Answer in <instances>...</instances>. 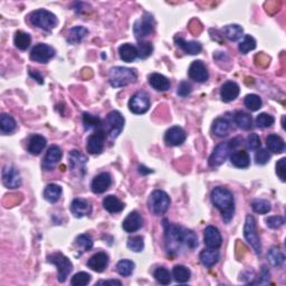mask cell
I'll list each match as a JSON object with an SVG mask.
<instances>
[{
	"instance_id": "cell-1",
	"label": "cell",
	"mask_w": 286,
	"mask_h": 286,
	"mask_svg": "<svg viewBox=\"0 0 286 286\" xmlns=\"http://www.w3.org/2000/svg\"><path fill=\"white\" fill-rule=\"evenodd\" d=\"M164 236L167 250L171 254L179 253L184 247L192 250L198 246V238L194 231L173 224H167V220L164 222Z\"/></svg>"
},
{
	"instance_id": "cell-2",
	"label": "cell",
	"mask_w": 286,
	"mask_h": 286,
	"mask_svg": "<svg viewBox=\"0 0 286 286\" xmlns=\"http://www.w3.org/2000/svg\"><path fill=\"white\" fill-rule=\"evenodd\" d=\"M211 203L222 212L223 219L226 224H229L235 214V198L233 192L225 187H216L212 189Z\"/></svg>"
},
{
	"instance_id": "cell-3",
	"label": "cell",
	"mask_w": 286,
	"mask_h": 286,
	"mask_svg": "<svg viewBox=\"0 0 286 286\" xmlns=\"http://www.w3.org/2000/svg\"><path fill=\"white\" fill-rule=\"evenodd\" d=\"M109 80L110 84L113 87H124L137 82L138 74L137 71L133 68L117 66L110 69Z\"/></svg>"
},
{
	"instance_id": "cell-4",
	"label": "cell",
	"mask_w": 286,
	"mask_h": 286,
	"mask_svg": "<svg viewBox=\"0 0 286 286\" xmlns=\"http://www.w3.org/2000/svg\"><path fill=\"white\" fill-rule=\"evenodd\" d=\"M28 19L33 26L45 30V32H51L59 24V20H57L55 15L46 9H38L33 11L28 16Z\"/></svg>"
},
{
	"instance_id": "cell-5",
	"label": "cell",
	"mask_w": 286,
	"mask_h": 286,
	"mask_svg": "<svg viewBox=\"0 0 286 286\" xmlns=\"http://www.w3.org/2000/svg\"><path fill=\"white\" fill-rule=\"evenodd\" d=\"M238 139H233L228 142H222L216 146L209 157V165L211 168H216L225 163V161L229 158L230 153L238 146Z\"/></svg>"
},
{
	"instance_id": "cell-6",
	"label": "cell",
	"mask_w": 286,
	"mask_h": 286,
	"mask_svg": "<svg viewBox=\"0 0 286 286\" xmlns=\"http://www.w3.org/2000/svg\"><path fill=\"white\" fill-rule=\"evenodd\" d=\"M47 262L51 263L53 265H55L57 267V273H59L57 277H59L60 283L66 282L68 275L73 270V264L72 262L69 261V258L61 253H54L48 255Z\"/></svg>"
},
{
	"instance_id": "cell-7",
	"label": "cell",
	"mask_w": 286,
	"mask_h": 286,
	"mask_svg": "<svg viewBox=\"0 0 286 286\" xmlns=\"http://www.w3.org/2000/svg\"><path fill=\"white\" fill-rule=\"evenodd\" d=\"M244 237L256 255L262 253V244L256 229V220L252 215H247L244 226Z\"/></svg>"
},
{
	"instance_id": "cell-8",
	"label": "cell",
	"mask_w": 286,
	"mask_h": 286,
	"mask_svg": "<svg viewBox=\"0 0 286 286\" xmlns=\"http://www.w3.org/2000/svg\"><path fill=\"white\" fill-rule=\"evenodd\" d=\"M170 197L167 192L162 190H154L149 197L148 204L150 210H151L154 215L161 216L168 211L170 207Z\"/></svg>"
},
{
	"instance_id": "cell-9",
	"label": "cell",
	"mask_w": 286,
	"mask_h": 286,
	"mask_svg": "<svg viewBox=\"0 0 286 286\" xmlns=\"http://www.w3.org/2000/svg\"><path fill=\"white\" fill-rule=\"evenodd\" d=\"M154 26H156V21L151 14L146 13L143 16L138 19L133 25V34L134 36L138 38L139 41L143 40V38L149 36L154 32Z\"/></svg>"
},
{
	"instance_id": "cell-10",
	"label": "cell",
	"mask_w": 286,
	"mask_h": 286,
	"mask_svg": "<svg viewBox=\"0 0 286 286\" xmlns=\"http://www.w3.org/2000/svg\"><path fill=\"white\" fill-rule=\"evenodd\" d=\"M150 96L146 92H138L131 96L129 101V109L134 114H144L150 109Z\"/></svg>"
},
{
	"instance_id": "cell-11",
	"label": "cell",
	"mask_w": 286,
	"mask_h": 286,
	"mask_svg": "<svg viewBox=\"0 0 286 286\" xmlns=\"http://www.w3.org/2000/svg\"><path fill=\"white\" fill-rule=\"evenodd\" d=\"M125 124V120L119 111H112L106 117L107 133L112 139L118 138L123 131Z\"/></svg>"
},
{
	"instance_id": "cell-12",
	"label": "cell",
	"mask_w": 286,
	"mask_h": 286,
	"mask_svg": "<svg viewBox=\"0 0 286 286\" xmlns=\"http://www.w3.org/2000/svg\"><path fill=\"white\" fill-rule=\"evenodd\" d=\"M55 49L47 44H38L30 52V60L37 63H48L55 56Z\"/></svg>"
},
{
	"instance_id": "cell-13",
	"label": "cell",
	"mask_w": 286,
	"mask_h": 286,
	"mask_svg": "<svg viewBox=\"0 0 286 286\" xmlns=\"http://www.w3.org/2000/svg\"><path fill=\"white\" fill-rule=\"evenodd\" d=\"M2 184L8 189H16L20 187L21 177L18 170L14 165L6 164L2 169Z\"/></svg>"
},
{
	"instance_id": "cell-14",
	"label": "cell",
	"mask_w": 286,
	"mask_h": 286,
	"mask_svg": "<svg viewBox=\"0 0 286 286\" xmlns=\"http://www.w3.org/2000/svg\"><path fill=\"white\" fill-rule=\"evenodd\" d=\"M61 157H63V152H61L60 146H49L47 152H46V156L44 157V160H42V169L45 171H52L60 163Z\"/></svg>"
},
{
	"instance_id": "cell-15",
	"label": "cell",
	"mask_w": 286,
	"mask_h": 286,
	"mask_svg": "<svg viewBox=\"0 0 286 286\" xmlns=\"http://www.w3.org/2000/svg\"><path fill=\"white\" fill-rule=\"evenodd\" d=\"M204 241L207 248L219 249L223 244L222 234L217 227L208 226L204 231Z\"/></svg>"
},
{
	"instance_id": "cell-16",
	"label": "cell",
	"mask_w": 286,
	"mask_h": 286,
	"mask_svg": "<svg viewBox=\"0 0 286 286\" xmlns=\"http://www.w3.org/2000/svg\"><path fill=\"white\" fill-rule=\"evenodd\" d=\"M104 142H105V132L103 130H98L87 139V152L91 154H100L104 150Z\"/></svg>"
},
{
	"instance_id": "cell-17",
	"label": "cell",
	"mask_w": 286,
	"mask_h": 286,
	"mask_svg": "<svg viewBox=\"0 0 286 286\" xmlns=\"http://www.w3.org/2000/svg\"><path fill=\"white\" fill-rule=\"evenodd\" d=\"M188 75L197 83H204L208 80V77H209L206 65L202 61H192L190 67H189Z\"/></svg>"
},
{
	"instance_id": "cell-18",
	"label": "cell",
	"mask_w": 286,
	"mask_h": 286,
	"mask_svg": "<svg viewBox=\"0 0 286 286\" xmlns=\"http://www.w3.org/2000/svg\"><path fill=\"white\" fill-rule=\"evenodd\" d=\"M185 139H187V134L180 126L170 127L164 135V142L170 146H179L185 141Z\"/></svg>"
},
{
	"instance_id": "cell-19",
	"label": "cell",
	"mask_w": 286,
	"mask_h": 286,
	"mask_svg": "<svg viewBox=\"0 0 286 286\" xmlns=\"http://www.w3.org/2000/svg\"><path fill=\"white\" fill-rule=\"evenodd\" d=\"M112 184V178L111 175L107 172L100 173V175L95 176L94 179L92 180L91 189L94 194H103L107 189L111 187Z\"/></svg>"
},
{
	"instance_id": "cell-20",
	"label": "cell",
	"mask_w": 286,
	"mask_h": 286,
	"mask_svg": "<svg viewBox=\"0 0 286 286\" xmlns=\"http://www.w3.org/2000/svg\"><path fill=\"white\" fill-rule=\"evenodd\" d=\"M109 265V256L106 253L99 252L87 261V267L96 273H103Z\"/></svg>"
},
{
	"instance_id": "cell-21",
	"label": "cell",
	"mask_w": 286,
	"mask_h": 286,
	"mask_svg": "<svg viewBox=\"0 0 286 286\" xmlns=\"http://www.w3.org/2000/svg\"><path fill=\"white\" fill-rule=\"evenodd\" d=\"M143 225V220L141 215L138 211H131L129 215L126 216V218L123 220L122 227L126 233L132 234L138 231Z\"/></svg>"
},
{
	"instance_id": "cell-22",
	"label": "cell",
	"mask_w": 286,
	"mask_h": 286,
	"mask_svg": "<svg viewBox=\"0 0 286 286\" xmlns=\"http://www.w3.org/2000/svg\"><path fill=\"white\" fill-rule=\"evenodd\" d=\"M69 158V163H71V169L74 171L79 172L81 177L85 175V164L87 162V158L84 154L81 153L77 150H73L68 154Z\"/></svg>"
},
{
	"instance_id": "cell-23",
	"label": "cell",
	"mask_w": 286,
	"mask_h": 286,
	"mask_svg": "<svg viewBox=\"0 0 286 286\" xmlns=\"http://www.w3.org/2000/svg\"><path fill=\"white\" fill-rule=\"evenodd\" d=\"M239 92H241L239 85L233 82V81H228L220 88V96H222V100L224 102L229 103L237 99Z\"/></svg>"
},
{
	"instance_id": "cell-24",
	"label": "cell",
	"mask_w": 286,
	"mask_h": 286,
	"mask_svg": "<svg viewBox=\"0 0 286 286\" xmlns=\"http://www.w3.org/2000/svg\"><path fill=\"white\" fill-rule=\"evenodd\" d=\"M71 211L76 218H83L92 214V204L85 199H74L71 204Z\"/></svg>"
},
{
	"instance_id": "cell-25",
	"label": "cell",
	"mask_w": 286,
	"mask_h": 286,
	"mask_svg": "<svg viewBox=\"0 0 286 286\" xmlns=\"http://www.w3.org/2000/svg\"><path fill=\"white\" fill-rule=\"evenodd\" d=\"M175 42L178 47H180L185 54H189V55H198L203 51V45L198 41H185L183 37L176 36Z\"/></svg>"
},
{
	"instance_id": "cell-26",
	"label": "cell",
	"mask_w": 286,
	"mask_h": 286,
	"mask_svg": "<svg viewBox=\"0 0 286 286\" xmlns=\"http://www.w3.org/2000/svg\"><path fill=\"white\" fill-rule=\"evenodd\" d=\"M150 86L158 92H165L170 88V81L164 75L159 73H152L148 77Z\"/></svg>"
},
{
	"instance_id": "cell-27",
	"label": "cell",
	"mask_w": 286,
	"mask_h": 286,
	"mask_svg": "<svg viewBox=\"0 0 286 286\" xmlns=\"http://www.w3.org/2000/svg\"><path fill=\"white\" fill-rule=\"evenodd\" d=\"M46 144H47V140H46L45 137H42L41 134H34L29 139L28 152L33 154V156H38L45 149Z\"/></svg>"
},
{
	"instance_id": "cell-28",
	"label": "cell",
	"mask_w": 286,
	"mask_h": 286,
	"mask_svg": "<svg viewBox=\"0 0 286 286\" xmlns=\"http://www.w3.org/2000/svg\"><path fill=\"white\" fill-rule=\"evenodd\" d=\"M220 254L217 249H204L199 255V260L202 262L204 266H206L207 268H211L212 266H215L219 262Z\"/></svg>"
},
{
	"instance_id": "cell-29",
	"label": "cell",
	"mask_w": 286,
	"mask_h": 286,
	"mask_svg": "<svg viewBox=\"0 0 286 286\" xmlns=\"http://www.w3.org/2000/svg\"><path fill=\"white\" fill-rule=\"evenodd\" d=\"M266 145L269 152L272 153H283L285 151V142L280 135L277 134H270L266 139Z\"/></svg>"
},
{
	"instance_id": "cell-30",
	"label": "cell",
	"mask_w": 286,
	"mask_h": 286,
	"mask_svg": "<svg viewBox=\"0 0 286 286\" xmlns=\"http://www.w3.org/2000/svg\"><path fill=\"white\" fill-rule=\"evenodd\" d=\"M103 207L104 209L111 212V214H117V212H121L124 209V204H123L117 196L110 195L104 198Z\"/></svg>"
},
{
	"instance_id": "cell-31",
	"label": "cell",
	"mask_w": 286,
	"mask_h": 286,
	"mask_svg": "<svg viewBox=\"0 0 286 286\" xmlns=\"http://www.w3.org/2000/svg\"><path fill=\"white\" fill-rule=\"evenodd\" d=\"M230 161L236 168L239 169H246L250 164L249 154L245 150H239V151H235L234 153H231Z\"/></svg>"
},
{
	"instance_id": "cell-32",
	"label": "cell",
	"mask_w": 286,
	"mask_h": 286,
	"mask_svg": "<svg viewBox=\"0 0 286 286\" xmlns=\"http://www.w3.org/2000/svg\"><path fill=\"white\" fill-rule=\"evenodd\" d=\"M61 192H63V189H61V185L55 184H49L45 187L44 198L47 200L48 203L55 204L61 199Z\"/></svg>"
},
{
	"instance_id": "cell-33",
	"label": "cell",
	"mask_w": 286,
	"mask_h": 286,
	"mask_svg": "<svg viewBox=\"0 0 286 286\" xmlns=\"http://www.w3.org/2000/svg\"><path fill=\"white\" fill-rule=\"evenodd\" d=\"M119 55L125 63H131L138 57V49L132 44H123L119 48Z\"/></svg>"
},
{
	"instance_id": "cell-34",
	"label": "cell",
	"mask_w": 286,
	"mask_h": 286,
	"mask_svg": "<svg viewBox=\"0 0 286 286\" xmlns=\"http://www.w3.org/2000/svg\"><path fill=\"white\" fill-rule=\"evenodd\" d=\"M88 29L85 28L83 26H76L74 28L69 29L68 36H67V42L71 45H76L79 42L82 41L85 37L87 36Z\"/></svg>"
},
{
	"instance_id": "cell-35",
	"label": "cell",
	"mask_w": 286,
	"mask_h": 286,
	"mask_svg": "<svg viewBox=\"0 0 286 286\" xmlns=\"http://www.w3.org/2000/svg\"><path fill=\"white\" fill-rule=\"evenodd\" d=\"M234 121L236 123V125L245 131L250 130L253 126L252 117H250L249 114H247L246 112H243V111L236 112V113L234 114Z\"/></svg>"
},
{
	"instance_id": "cell-36",
	"label": "cell",
	"mask_w": 286,
	"mask_h": 286,
	"mask_svg": "<svg viewBox=\"0 0 286 286\" xmlns=\"http://www.w3.org/2000/svg\"><path fill=\"white\" fill-rule=\"evenodd\" d=\"M212 132H214L216 137H219V138L227 137L230 132L229 122L224 118L217 119L214 122V124H212Z\"/></svg>"
},
{
	"instance_id": "cell-37",
	"label": "cell",
	"mask_w": 286,
	"mask_h": 286,
	"mask_svg": "<svg viewBox=\"0 0 286 286\" xmlns=\"http://www.w3.org/2000/svg\"><path fill=\"white\" fill-rule=\"evenodd\" d=\"M17 124L15 119L7 113H2L0 117V131L2 134H10L16 130Z\"/></svg>"
},
{
	"instance_id": "cell-38",
	"label": "cell",
	"mask_w": 286,
	"mask_h": 286,
	"mask_svg": "<svg viewBox=\"0 0 286 286\" xmlns=\"http://www.w3.org/2000/svg\"><path fill=\"white\" fill-rule=\"evenodd\" d=\"M172 276L175 278L177 283L184 284L190 280L191 272L188 267H185L184 265H176L172 269Z\"/></svg>"
},
{
	"instance_id": "cell-39",
	"label": "cell",
	"mask_w": 286,
	"mask_h": 286,
	"mask_svg": "<svg viewBox=\"0 0 286 286\" xmlns=\"http://www.w3.org/2000/svg\"><path fill=\"white\" fill-rule=\"evenodd\" d=\"M223 34L230 41H237L242 38L243 34H244V29L239 25H227L223 28Z\"/></svg>"
},
{
	"instance_id": "cell-40",
	"label": "cell",
	"mask_w": 286,
	"mask_h": 286,
	"mask_svg": "<svg viewBox=\"0 0 286 286\" xmlns=\"http://www.w3.org/2000/svg\"><path fill=\"white\" fill-rule=\"evenodd\" d=\"M82 121H83V125L85 127V130H101V125H102V122H101V119L99 117H95V115L87 113V112H85L83 113V117H82Z\"/></svg>"
},
{
	"instance_id": "cell-41",
	"label": "cell",
	"mask_w": 286,
	"mask_h": 286,
	"mask_svg": "<svg viewBox=\"0 0 286 286\" xmlns=\"http://www.w3.org/2000/svg\"><path fill=\"white\" fill-rule=\"evenodd\" d=\"M14 42L15 46H16L18 49H20V51H26V49L30 46V44H32V37H30L29 34L19 30V32L15 34Z\"/></svg>"
},
{
	"instance_id": "cell-42",
	"label": "cell",
	"mask_w": 286,
	"mask_h": 286,
	"mask_svg": "<svg viewBox=\"0 0 286 286\" xmlns=\"http://www.w3.org/2000/svg\"><path fill=\"white\" fill-rule=\"evenodd\" d=\"M267 258L273 267H281L284 264L285 256L277 247H272L267 253Z\"/></svg>"
},
{
	"instance_id": "cell-43",
	"label": "cell",
	"mask_w": 286,
	"mask_h": 286,
	"mask_svg": "<svg viewBox=\"0 0 286 286\" xmlns=\"http://www.w3.org/2000/svg\"><path fill=\"white\" fill-rule=\"evenodd\" d=\"M134 267H135L134 263L132 261H129V260H122L117 264L118 273L121 276H124V277L130 276L131 274L133 273Z\"/></svg>"
},
{
	"instance_id": "cell-44",
	"label": "cell",
	"mask_w": 286,
	"mask_h": 286,
	"mask_svg": "<svg viewBox=\"0 0 286 286\" xmlns=\"http://www.w3.org/2000/svg\"><path fill=\"white\" fill-rule=\"evenodd\" d=\"M245 106L252 112H256L262 107V99L256 94H248L244 100Z\"/></svg>"
},
{
	"instance_id": "cell-45",
	"label": "cell",
	"mask_w": 286,
	"mask_h": 286,
	"mask_svg": "<svg viewBox=\"0 0 286 286\" xmlns=\"http://www.w3.org/2000/svg\"><path fill=\"white\" fill-rule=\"evenodd\" d=\"M252 208L256 214L265 215V214H268V212L270 211L272 206H270V203L268 202V200L256 199L252 203Z\"/></svg>"
},
{
	"instance_id": "cell-46",
	"label": "cell",
	"mask_w": 286,
	"mask_h": 286,
	"mask_svg": "<svg viewBox=\"0 0 286 286\" xmlns=\"http://www.w3.org/2000/svg\"><path fill=\"white\" fill-rule=\"evenodd\" d=\"M153 276L158 281V283L162 285H169L171 283V274H170L169 270L165 267H158L154 270Z\"/></svg>"
},
{
	"instance_id": "cell-47",
	"label": "cell",
	"mask_w": 286,
	"mask_h": 286,
	"mask_svg": "<svg viewBox=\"0 0 286 286\" xmlns=\"http://www.w3.org/2000/svg\"><path fill=\"white\" fill-rule=\"evenodd\" d=\"M76 245L79 246L80 249H82V252H88V250L92 249L93 247V239L90 235L87 234H82L79 235L75 239Z\"/></svg>"
},
{
	"instance_id": "cell-48",
	"label": "cell",
	"mask_w": 286,
	"mask_h": 286,
	"mask_svg": "<svg viewBox=\"0 0 286 286\" xmlns=\"http://www.w3.org/2000/svg\"><path fill=\"white\" fill-rule=\"evenodd\" d=\"M138 49V57L141 60H145L151 55L153 52V46L150 41H140L137 46Z\"/></svg>"
},
{
	"instance_id": "cell-49",
	"label": "cell",
	"mask_w": 286,
	"mask_h": 286,
	"mask_svg": "<svg viewBox=\"0 0 286 286\" xmlns=\"http://www.w3.org/2000/svg\"><path fill=\"white\" fill-rule=\"evenodd\" d=\"M255 48H256V41H255V38L253 36H250V35H246L244 40L239 42L238 46L239 52L242 54L249 53L250 51H254Z\"/></svg>"
},
{
	"instance_id": "cell-50",
	"label": "cell",
	"mask_w": 286,
	"mask_h": 286,
	"mask_svg": "<svg viewBox=\"0 0 286 286\" xmlns=\"http://www.w3.org/2000/svg\"><path fill=\"white\" fill-rule=\"evenodd\" d=\"M127 248L132 250L134 253H140L144 248V241L141 236H134V237H130L127 241Z\"/></svg>"
},
{
	"instance_id": "cell-51",
	"label": "cell",
	"mask_w": 286,
	"mask_h": 286,
	"mask_svg": "<svg viewBox=\"0 0 286 286\" xmlns=\"http://www.w3.org/2000/svg\"><path fill=\"white\" fill-rule=\"evenodd\" d=\"M92 276L86 272H80L76 273L74 276L72 277L71 284L73 286H85L91 282Z\"/></svg>"
},
{
	"instance_id": "cell-52",
	"label": "cell",
	"mask_w": 286,
	"mask_h": 286,
	"mask_svg": "<svg viewBox=\"0 0 286 286\" xmlns=\"http://www.w3.org/2000/svg\"><path fill=\"white\" fill-rule=\"evenodd\" d=\"M274 122H275V119L267 113H261L256 118V125L258 127H261V129L270 127L274 124Z\"/></svg>"
},
{
	"instance_id": "cell-53",
	"label": "cell",
	"mask_w": 286,
	"mask_h": 286,
	"mask_svg": "<svg viewBox=\"0 0 286 286\" xmlns=\"http://www.w3.org/2000/svg\"><path fill=\"white\" fill-rule=\"evenodd\" d=\"M261 144H262L261 139L260 137H258V134L252 133L248 135V138H247V141H246V145L249 150H252V151L258 150L261 148Z\"/></svg>"
},
{
	"instance_id": "cell-54",
	"label": "cell",
	"mask_w": 286,
	"mask_h": 286,
	"mask_svg": "<svg viewBox=\"0 0 286 286\" xmlns=\"http://www.w3.org/2000/svg\"><path fill=\"white\" fill-rule=\"evenodd\" d=\"M270 159V154L265 149H258L256 154H255V161H256L257 164L264 165L267 163Z\"/></svg>"
},
{
	"instance_id": "cell-55",
	"label": "cell",
	"mask_w": 286,
	"mask_h": 286,
	"mask_svg": "<svg viewBox=\"0 0 286 286\" xmlns=\"http://www.w3.org/2000/svg\"><path fill=\"white\" fill-rule=\"evenodd\" d=\"M266 224L272 229H277V228L282 227L285 224V219L282 216H272L266 219Z\"/></svg>"
},
{
	"instance_id": "cell-56",
	"label": "cell",
	"mask_w": 286,
	"mask_h": 286,
	"mask_svg": "<svg viewBox=\"0 0 286 286\" xmlns=\"http://www.w3.org/2000/svg\"><path fill=\"white\" fill-rule=\"evenodd\" d=\"M276 175L280 178L281 181L285 183L286 181V159L282 158L281 160L277 161L276 163Z\"/></svg>"
},
{
	"instance_id": "cell-57",
	"label": "cell",
	"mask_w": 286,
	"mask_h": 286,
	"mask_svg": "<svg viewBox=\"0 0 286 286\" xmlns=\"http://www.w3.org/2000/svg\"><path fill=\"white\" fill-rule=\"evenodd\" d=\"M192 91V87L191 85L189 84L188 82H181L179 84V86H178V95L181 96V98H185V96H188L190 94Z\"/></svg>"
},
{
	"instance_id": "cell-58",
	"label": "cell",
	"mask_w": 286,
	"mask_h": 286,
	"mask_svg": "<svg viewBox=\"0 0 286 286\" xmlns=\"http://www.w3.org/2000/svg\"><path fill=\"white\" fill-rule=\"evenodd\" d=\"M269 276H270V273H269L268 268L266 267V266H263L262 272H261V278H260V281L256 282V283L257 284H266L269 281Z\"/></svg>"
},
{
	"instance_id": "cell-59",
	"label": "cell",
	"mask_w": 286,
	"mask_h": 286,
	"mask_svg": "<svg viewBox=\"0 0 286 286\" xmlns=\"http://www.w3.org/2000/svg\"><path fill=\"white\" fill-rule=\"evenodd\" d=\"M96 286L99 285H112V286H122V283L118 280H109V281H99L98 283L95 284Z\"/></svg>"
},
{
	"instance_id": "cell-60",
	"label": "cell",
	"mask_w": 286,
	"mask_h": 286,
	"mask_svg": "<svg viewBox=\"0 0 286 286\" xmlns=\"http://www.w3.org/2000/svg\"><path fill=\"white\" fill-rule=\"evenodd\" d=\"M29 75L32 76L34 80H36L38 83L42 84V76L40 74V72H37V71H29Z\"/></svg>"
}]
</instances>
